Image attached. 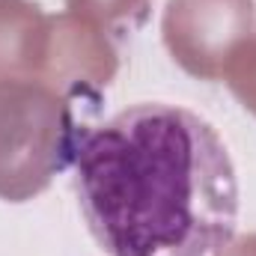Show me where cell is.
I'll use <instances>...</instances> for the list:
<instances>
[{
    "label": "cell",
    "instance_id": "6da1fadb",
    "mask_svg": "<svg viewBox=\"0 0 256 256\" xmlns=\"http://www.w3.org/2000/svg\"><path fill=\"white\" fill-rule=\"evenodd\" d=\"M84 220L108 256H224L238 230L226 143L188 108L143 102L60 140Z\"/></svg>",
    "mask_w": 256,
    "mask_h": 256
}]
</instances>
